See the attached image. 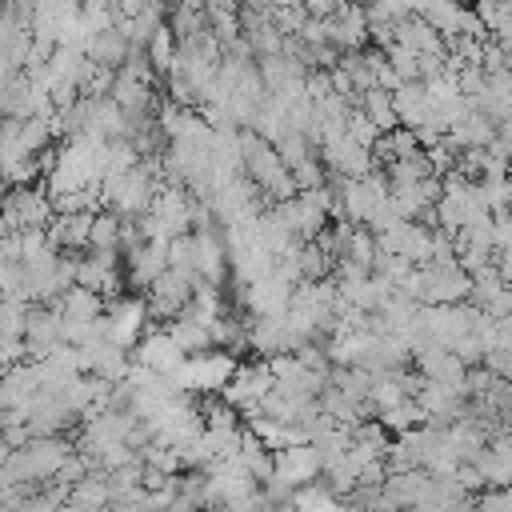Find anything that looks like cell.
I'll return each mask as SVG.
<instances>
[{
    "label": "cell",
    "instance_id": "cell-1",
    "mask_svg": "<svg viewBox=\"0 0 512 512\" xmlns=\"http://www.w3.org/2000/svg\"><path fill=\"white\" fill-rule=\"evenodd\" d=\"M56 216V204L48 196V188L36 184H12L0 196V220L8 232H24V228H48V220Z\"/></svg>",
    "mask_w": 512,
    "mask_h": 512
},
{
    "label": "cell",
    "instance_id": "cell-2",
    "mask_svg": "<svg viewBox=\"0 0 512 512\" xmlns=\"http://www.w3.org/2000/svg\"><path fill=\"white\" fill-rule=\"evenodd\" d=\"M232 372H236V360L228 356V352H196V356H184L180 360V368L172 372V380H176V388H192V392H216V388H224L228 380H232Z\"/></svg>",
    "mask_w": 512,
    "mask_h": 512
},
{
    "label": "cell",
    "instance_id": "cell-3",
    "mask_svg": "<svg viewBox=\"0 0 512 512\" xmlns=\"http://www.w3.org/2000/svg\"><path fill=\"white\" fill-rule=\"evenodd\" d=\"M324 32H328V44L340 56L364 48L368 44V12H364V4H336L324 16Z\"/></svg>",
    "mask_w": 512,
    "mask_h": 512
},
{
    "label": "cell",
    "instance_id": "cell-4",
    "mask_svg": "<svg viewBox=\"0 0 512 512\" xmlns=\"http://www.w3.org/2000/svg\"><path fill=\"white\" fill-rule=\"evenodd\" d=\"M320 152H324V164H328L332 172L348 176V180H356V176L372 172V148L356 144L344 128H340V132H332V136H324V140H320Z\"/></svg>",
    "mask_w": 512,
    "mask_h": 512
},
{
    "label": "cell",
    "instance_id": "cell-5",
    "mask_svg": "<svg viewBox=\"0 0 512 512\" xmlns=\"http://www.w3.org/2000/svg\"><path fill=\"white\" fill-rule=\"evenodd\" d=\"M392 44L416 52L420 60H448V44H444V36H440L424 16H416V12L404 16V20H396V28H392Z\"/></svg>",
    "mask_w": 512,
    "mask_h": 512
},
{
    "label": "cell",
    "instance_id": "cell-6",
    "mask_svg": "<svg viewBox=\"0 0 512 512\" xmlns=\"http://www.w3.org/2000/svg\"><path fill=\"white\" fill-rule=\"evenodd\" d=\"M192 280H184L180 272H172V268H164L152 284H148V316H164V320H172V316H180L184 308H188V300H192Z\"/></svg>",
    "mask_w": 512,
    "mask_h": 512
},
{
    "label": "cell",
    "instance_id": "cell-7",
    "mask_svg": "<svg viewBox=\"0 0 512 512\" xmlns=\"http://www.w3.org/2000/svg\"><path fill=\"white\" fill-rule=\"evenodd\" d=\"M272 392V368L268 364H236V372H232V380L224 384V400L232 404V408H256L264 396Z\"/></svg>",
    "mask_w": 512,
    "mask_h": 512
},
{
    "label": "cell",
    "instance_id": "cell-8",
    "mask_svg": "<svg viewBox=\"0 0 512 512\" xmlns=\"http://www.w3.org/2000/svg\"><path fill=\"white\" fill-rule=\"evenodd\" d=\"M144 320H148V304L140 296H120L108 316H104V328H108V340L120 344V348H132L144 332Z\"/></svg>",
    "mask_w": 512,
    "mask_h": 512
},
{
    "label": "cell",
    "instance_id": "cell-9",
    "mask_svg": "<svg viewBox=\"0 0 512 512\" xmlns=\"http://www.w3.org/2000/svg\"><path fill=\"white\" fill-rule=\"evenodd\" d=\"M448 140L456 144V148H488L492 140H496V120L492 116H484V112H476V108H464L452 124H448Z\"/></svg>",
    "mask_w": 512,
    "mask_h": 512
},
{
    "label": "cell",
    "instance_id": "cell-10",
    "mask_svg": "<svg viewBox=\"0 0 512 512\" xmlns=\"http://www.w3.org/2000/svg\"><path fill=\"white\" fill-rule=\"evenodd\" d=\"M180 360H184V352L176 348V340L168 336V328L164 332H148L144 340H136V364H144V368H152V372H176L180 368Z\"/></svg>",
    "mask_w": 512,
    "mask_h": 512
},
{
    "label": "cell",
    "instance_id": "cell-11",
    "mask_svg": "<svg viewBox=\"0 0 512 512\" xmlns=\"http://www.w3.org/2000/svg\"><path fill=\"white\" fill-rule=\"evenodd\" d=\"M128 52H132V44H128V36H124L116 24L92 32V36L84 40V56H88L92 64H100V68H112V72L128 60Z\"/></svg>",
    "mask_w": 512,
    "mask_h": 512
},
{
    "label": "cell",
    "instance_id": "cell-12",
    "mask_svg": "<svg viewBox=\"0 0 512 512\" xmlns=\"http://www.w3.org/2000/svg\"><path fill=\"white\" fill-rule=\"evenodd\" d=\"M392 108H396V120L404 128H420L432 120V108H428V92L420 80H404L400 88H392Z\"/></svg>",
    "mask_w": 512,
    "mask_h": 512
},
{
    "label": "cell",
    "instance_id": "cell-13",
    "mask_svg": "<svg viewBox=\"0 0 512 512\" xmlns=\"http://www.w3.org/2000/svg\"><path fill=\"white\" fill-rule=\"evenodd\" d=\"M32 52V28L20 24L16 16L0 12V64H12V68H24Z\"/></svg>",
    "mask_w": 512,
    "mask_h": 512
},
{
    "label": "cell",
    "instance_id": "cell-14",
    "mask_svg": "<svg viewBox=\"0 0 512 512\" xmlns=\"http://www.w3.org/2000/svg\"><path fill=\"white\" fill-rule=\"evenodd\" d=\"M360 100V112L380 128V132H392V128H400V120H396V108H392V92L388 88H368V92H360L356 96Z\"/></svg>",
    "mask_w": 512,
    "mask_h": 512
},
{
    "label": "cell",
    "instance_id": "cell-15",
    "mask_svg": "<svg viewBox=\"0 0 512 512\" xmlns=\"http://www.w3.org/2000/svg\"><path fill=\"white\" fill-rule=\"evenodd\" d=\"M168 336L176 340V348H180L184 356H196V352H208V348H212V332H208L204 324H196L192 316H184V312H180V320L168 324Z\"/></svg>",
    "mask_w": 512,
    "mask_h": 512
},
{
    "label": "cell",
    "instance_id": "cell-16",
    "mask_svg": "<svg viewBox=\"0 0 512 512\" xmlns=\"http://www.w3.org/2000/svg\"><path fill=\"white\" fill-rule=\"evenodd\" d=\"M144 56H148V64H152L156 72H168V68H172V60H176V36H172L168 24H160V28L148 36Z\"/></svg>",
    "mask_w": 512,
    "mask_h": 512
},
{
    "label": "cell",
    "instance_id": "cell-17",
    "mask_svg": "<svg viewBox=\"0 0 512 512\" xmlns=\"http://www.w3.org/2000/svg\"><path fill=\"white\" fill-rule=\"evenodd\" d=\"M472 16L480 20L484 32H500L504 20L512 16V0H476V4H472Z\"/></svg>",
    "mask_w": 512,
    "mask_h": 512
},
{
    "label": "cell",
    "instance_id": "cell-18",
    "mask_svg": "<svg viewBox=\"0 0 512 512\" xmlns=\"http://www.w3.org/2000/svg\"><path fill=\"white\" fill-rule=\"evenodd\" d=\"M384 60H388V68H392L400 80H420V56H416V52H408V48H400V44H388V48H384Z\"/></svg>",
    "mask_w": 512,
    "mask_h": 512
},
{
    "label": "cell",
    "instance_id": "cell-19",
    "mask_svg": "<svg viewBox=\"0 0 512 512\" xmlns=\"http://www.w3.org/2000/svg\"><path fill=\"white\" fill-rule=\"evenodd\" d=\"M300 4L308 8V16H328L336 8V0H300Z\"/></svg>",
    "mask_w": 512,
    "mask_h": 512
},
{
    "label": "cell",
    "instance_id": "cell-20",
    "mask_svg": "<svg viewBox=\"0 0 512 512\" xmlns=\"http://www.w3.org/2000/svg\"><path fill=\"white\" fill-rule=\"evenodd\" d=\"M0 12H4V0H0Z\"/></svg>",
    "mask_w": 512,
    "mask_h": 512
}]
</instances>
